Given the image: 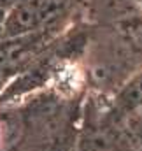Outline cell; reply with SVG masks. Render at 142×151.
<instances>
[{
  "label": "cell",
  "mask_w": 142,
  "mask_h": 151,
  "mask_svg": "<svg viewBox=\"0 0 142 151\" xmlns=\"http://www.w3.org/2000/svg\"><path fill=\"white\" fill-rule=\"evenodd\" d=\"M67 0H19L4 23V34L7 37H21L37 32L47 21L56 18Z\"/></svg>",
  "instance_id": "6da1fadb"
},
{
  "label": "cell",
  "mask_w": 142,
  "mask_h": 151,
  "mask_svg": "<svg viewBox=\"0 0 142 151\" xmlns=\"http://www.w3.org/2000/svg\"><path fill=\"white\" fill-rule=\"evenodd\" d=\"M35 42V37L28 34L21 37H11V40L0 44V76L18 67L21 62H25L27 56L32 53Z\"/></svg>",
  "instance_id": "7a4b0ae2"
},
{
  "label": "cell",
  "mask_w": 142,
  "mask_h": 151,
  "mask_svg": "<svg viewBox=\"0 0 142 151\" xmlns=\"http://www.w3.org/2000/svg\"><path fill=\"white\" fill-rule=\"evenodd\" d=\"M121 104L130 109L142 104V74L125 88V91L121 93Z\"/></svg>",
  "instance_id": "3957f363"
},
{
  "label": "cell",
  "mask_w": 142,
  "mask_h": 151,
  "mask_svg": "<svg viewBox=\"0 0 142 151\" xmlns=\"http://www.w3.org/2000/svg\"><path fill=\"white\" fill-rule=\"evenodd\" d=\"M93 151H100V150H93Z\"/></svg>",
  "instance_id": "277c9868"
}]
</instances>
